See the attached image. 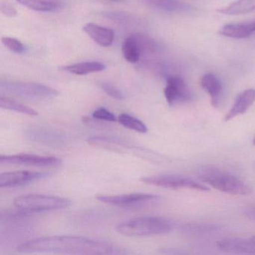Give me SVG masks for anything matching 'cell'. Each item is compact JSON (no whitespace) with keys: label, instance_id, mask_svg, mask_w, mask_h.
Wrapping results in <instances>:
<instances>
[{"label":"cell","instance_id":"1","mask_svg":"<svg viewBox=\"0 0 255 255\" xmlns=\"http://www.w3.org/2000/svg\"><path fill=\"white\" fill-rule=\"evenodd\" d=\"M20 253H55L71 255L125 254L116 245L104 240L78 236H53L28 240L16 248Z\"/></svg>","mask_w":255,"mask_h":255},{"label":"cell","instance_id":"2","mask_svg":"<svg viewBox=\"0 0 255 255\" xmlns=\"http://www.w3.org/2000/svg\"><path fill=\"white\" fill-rule=\"evenodd\" d=\"M174 225L169 219L159 216H144L119 224L116 231L128 237H149L171 232Z\"/></svg>","mask_w":255,"mask_h":255},{"label":"cell","instance_id":"3","mask_svg":"<svg viewBox=\"0 0 255 255\" xmlns=\"http://www.w3.org/2000/svg\"><path fill=\"white\" fill-rule=\"evenodd\" d=\"M201 181L214 189L233 195H249L252 189L237 176L214 167H202L198 171Z\"/></svg>","mask_w":255,"mask_h":255},{"label":"cell","instance_id":"4","mask_svg":"<svg viewBox=\"0 0 255 255\" xmlns=\"http://www.w3.org/2000/svg\"><path fill=\"white\" fill-rule=\"evenodd\" d=\"M14 204L17 208L35 215L67 208L71 205V201L68 198L55 195L29 194L14 198Z\"/></svg>","mask_w":255,"mask_h":255},{"label":"cell","instance_id":"5","mask_svg":"<svg viewBox=\"0 0 255 255\" xmlns=\"http://www.w3.org/2000/svg\"><path fill=\"white\" fill-rule=\"evenodd\" d=\"M0 90L19 98L37 101L52 99L59 95V92L50 86L14 80H1Z\"/></svg>","mask_w":255,"mask_h":255},{"label":"cell","instance_id":"6","mask_svg":"<svg viewBox=\"0 0 255 255\" xmlns=\"http://www.w3.org/2000/svg\"><path fill=\"white\" fill-rule=\"evenodd\" d=\"M141 180L146 184L159 186L165 189H190L201 192H207L210 190L205 185L201 184L192 179L176 174H156L148 177H142Z\"/></svg>","mask_w":255,"mask_h":255},{"label":"cell","instance_id":"7","mask_svg":"<svg viewBox=\"0 0 255 255\" xmlns=\"http://www.w3.org/2000/svg\"><path fill=\"white\" fill-rule=\"evenodd\" d=\"M97 199L101 202L121 207H132L154 204L161 201L159 195L149 193H131L126 195H98Z\"/></svg>","mask_w":255,"mask_h":255},{"label":"cell","instance_id":"8","mask_svg":"<svg viewBox=\"0 0 255 255\" xmlns=\"http://www.w3.org/2000/svg\"><path fill=\"white\" fill-rule=\"evenodd\" d=\"M164 95L168 105L171 107L188 102L192 98V93L185 80L176 74L167 75Z\"/></svg>","mask_w":255,"mask_h":255},{"label":"cell","instance_id":"9","mask_svg":"<svg viewBox=\"0 0 255 255\" xmlns=\"http://www.w3.org/2000/svg\"><path fill=\"white\" fill-rule=\"evenodd\" d=\"M1 165H18L25 166L56 167L62 165L59 158L55 156H38L35 154L2 155L0 157Z\"/></svg>","mask_w":255,"mask_h":255},{"label":"cell","instance_id":"10","mask_svg":"<svg viewBox=\"0 0 255 255\" xmlns=\"http://www.w3.org/2000/svg\"><path fill=\"white\" fill-rule=\"evenodd\" d=\"M49 172L18 171L2 173L0 175V187L14 188L39 181L50 177Z\"/></svg>","mask_w":255,"mask_h":255},{"label":"cell","instance_id":"11","mask_svg":"<svg viewBox=\"0 0 255 255\" xmlns=\"http://www.w3.org/2000/svg\"><path fill=\"white\" fill-rule=\"evenodd\" d=\"M83 32L101 47H110L114 41L115 33L113 29L104 27L94 23H89L83 28Z\"/></svg>","mask_w":255,"mask_h":255},{"label":"cell","instance_id":"12","mask_svg":"<svg viewBox=\"0 0 255 255\" xmlns=\"http://www.w3.org/2000/svg\"><path fill=\"white\" fill-rule=\"evenodd\" d=\"M219 249L229 253L255 255V248L251 239L228 238L217 242Z\"/></svg>","mask_w":255,"mask_h":255},{"label":"cell","instance_id":"13","mask_svg":"<svg viewBox=\"0 0 255 255\" xmlns=\"http://www.w3.org/2000/svg\"><path fill=\"white\" fill-rule=\"evenodd\" d=\"M219 33L228 38L243 39L255 34V21L247 23H229L219 29Z\"/></svg>","mask_w":255,"mask_h":255},{"label":"cell","instance_id":"14","mask_svg":"<svg viewBox=\"0 0 255 255\" xmlns=\"http://www.w3.org/2000/svg\"><path fill=\"white\" fill-rule=\"evenodd\" d=\"M255 101V90L247 89L242 92L237 99L232 108L225 117V122H229L237 116L244 114Z\"/></svg>","mask_w":255,"mask_h":255},{"label":"cell","instance_id":"15","mask_svg":"<svg viewBox=\"0 0 255 255\" xmlns=\"http://www.w3.org/2000/svg\"><path fill=\"white\" fill-rule=\"evenodd\" d=\"M201 86L210 95L212 106L219 107L223 90L222 83L219 78L211 73L204 74L201 79Z\"/></svg>","mask_w":255,"mask_h":255},{"label":"cell","instance_id":"16","mask_svg":"<svg viewBox=\"0 0 255 255\" xmlns=\"http://www.w3.org/2000/svg\"><path fill=\"white\" fill-rule=\"evenodd\" d=\"M147 6L168 13L189 11L192 7L180 0H141Z\"/></svg>","mask_w":255,"mask_h":255},{"label":"cell","instance_id":"17","mask_svg":"<svg viewBox=\"0 0 255 255\" xmlns=\"http://www.w3.org/2000/svg\"><path fill=\"white\" fill-rule=\"evenodd\" d=\"M106 66L99 62H86L66 65L61 68L62 71L75 75H87L92 73L101 72L105 70Z\"/></svg>","mask_w":255,"mask_h":255},{"label":"cell","instance_id":"18","mask_svg":"<svg viewBox=\"0 0 255 255\" xmlns=\"http://www.w3.org/2000/svg\"><path fill=\"white\" fill-rule=\"evenodd\" d=\"M30 139L47 145H60L64 142L63 138L59 134L45 129H32L27 133Z\"/></svg>","mask_w":255,"mask_h":255},{"label":"cell","instance_id":"19","mask_svg":"<svg viewBox=\"0 0 255 255\" xmlns=\"http://www.w3.org/2000/svg\"><path fill=\"white\" fill-rule=\"evenodd\" d=\"M122 54L127 62L129 63H136L141 56V49L136 35L128 36L122 44Z\"/></svg>","mask_w":255,"mask_h":255},{"label":"cell","instance_id":"20","mask_svg":"<svg viewBox=\"0 0 255 255\" xmlns=\"http://www.w3.org/2000/svg\"><path fill=\"white\" fill-rule=\"evenodd\" d=\"M19 3L30 9L43 12H52L60 9L62 6L59 0H17Z\"/></svg>","mask_w":255,"mask_h":255},{"label":"cell","instance_id":"21","mask_svg":"<svg viewBox=\"0 0 255 255\" xmlns=\"http://www.w3.org/2000/svg\"><path fill=\"white\" fill-rule=\"evenodd\" d=\"M255 11V0H236L225 8L218 10V12L226 15H241Z\"/></svg>","mask_w":255,"mask_h":255},{"label":"cell","instance_id":"22","mask_svg":"<svg viewBox=\"0 0 255 255\" xmlns=\"http://www.w3.org/2000/svg\"><path fill=\"white\" fill-rule=\"evenodd\" d=\"M87 141L90 145L102 147L113 151L120 152L122 151V149L128 147V145L125 143L114 138H107V137H91Z\"/></svg>","mask_w":255,"mask_h":255},{"label":"cell","instance_id":"23","mask_svg":"<svg viewBox=\"0 0 255 255\" xmlns=\"http://www.w3.org/2000/svg\"><path fill=\"white\" fill-rule=\"evenodd\" d=\"M0 107L5 110H11V111L17 112L22 114L27 115L29 116H37L38 113L31 107L23 105L20 103L17 102L11 98L7 97L1 96L0 98Z\"/></svg>","mask_w":255,"mask_h":255},{"label":"cell","instance_id":"24","mask_svg":"<svg viewBox=\"0 0 255 255\" xmlns=\"http://www.w3.org/2000/svg\"><path fill=\"white\" fill-rule=\"evenodd\" d=\"M118 121L122 126L131 130H134L140 133H146L147 132V128L145 124L130 115L122 113L118 118Z\"/></svg>","mask_w":255,"mask_h":255},{"label":"cell","instance_id":"25","mask_svg":"<svg viewBox=\"0 0 255 255\" xmlns=\"http://www.w3.org/2000/svg\"><path fill=\"white\" fill-rule=\"evenodd\" d=\"M222 227L216 225H198V224H193V225H187L184 227L183 230L189 234H206V233L217 232L220 231Z\"/></svg>","mask_w":255,"mask_h":255},{"label":"cell","instance_id":"26","mask_svg":"<svg viewBox=\"0 0 255 255\" xmlns=\"http://www.w3.org/2000/svg\"><path fill=\"white\" fill-rule=\"evenodd\" d=\"M99 86L107 95H110L114 99L119 100V101L125 99V96L123 92L112 83H108V82H101L99 83Z\"/></svg>","mask_w":255,"mask_h":255},{"label":"cell","instance_id":"27","mask_svg":"<svg viewBox=\"0 0 255 255\" xmlns=\"http://www.w3.org/2000/svg\"><path fill=\"white\" fill-rule=\"evenodd\" d=\"M2 43L11 52L14 53H23L25 47L21 41L16 38H11V37H3L2 38Z\"/></svg>","mask_w":255,"mask_h":255},{"label":"cell","instance_id":"28","mask_svg":"<svg viewBox=\"0 0 255 255\" xmlns=\"http://www.w3.org/2000/svg\"><path fill=\"white\" fill-rule=\"evenodd\" d=\"M92 116L93 119L97 120L105 121V122H116L118 121V118L104 107H101L94 111Z\"/></svg>","mask_w":255,"mask_h":255},{"label":"cell","instance_id":"29","mask_svg":"<svg viewBox=\"0 0 255 255\" xmlns=\"http://www.w3.org/2000/svg\"><path fill=\"white\" fill-rule=\"evenodd\" d=\"M0 11L4 15L8 17H15L17 14V10L14 5L8 1V0H2L0 3Z\"/></svg>","mask_w":255,"mask_h":255},{"label":"cell","instance_id":"30","mask_svg":"<svg viewBox=\"0 0 255 255\" xmlns=\"http://www.w3.org/2000/svg\"><path fill=\"white\" fill-rule=\"evenodd\" d=\"M246 214L248 215L250 219H253V220H255V207H253V208L249 209L248 210L247 213Z\"/></svg>","mask_w":255,"mask_h":255},{"label":"cell","instance_id":"31","mask_svg":"<svg viewBox=\"0 0 255 255\" xmlns=\"http://www.w3.org/2000/svg\"><path fill=\"white\" fill-rule=\"evenodd\" d=\"M251 240H252V243H253L254 246H255V237H252Z\"/></svg>","mask_w":255,"mask_h":255},{"label":"cell","instance_id":"32","mask_svg":"<svg viewBox=\"0 0 255 255\" xmlns=\"http://www.w3.org/2000/svg\"><path fill=\"white\" fill-rule=\"evenodd\" d=\"M113 2H119V1H122V0H112Z\"/></svg>","mask_w":255,"mask_h":255},{"label":"cell","instance_id":"33","mask_svg":"<svg viewBox=\"0 0 255 255\" xmlns=\"http://www.w3.org/2000/svg\"><path fill=\"white\" fill-rule=\"evenodd\" d=\"M253 144H254V145H255V138H254V139H253Z\"/></svg>","mask_w":255,"mask_h":255}]
</instances>
